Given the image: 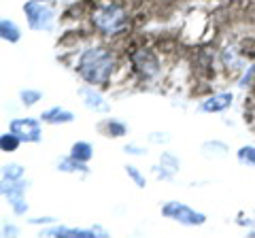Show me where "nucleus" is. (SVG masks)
<instances>
[{
	"instance_id": "nucleus-1",
	"label": "nucleus",
	"mask_w": 255,
	"mask_h": 238,
	"mask_svg": "<svg viewBox=\"0 0 255 238\" xmlns=\"http://www.w3.org/2000/svg\"><path fill=\"white\" fill-rule=\"evenodd\" d=\"M77 75L94 87L107 85L115 70V55L107 47H90L77 60Z\"/></svg>"
},
{
	"instance_id": "nucleus-2",
	"label": "nucleus",
	"mask_w": 255,
	"mask_h": 238,
	"mask_svg": "<svg viewBox=\"0 0 255 238\" xmlns=\"http://www.w3.org/2000/svg\"><path fill=\"white\" fill-rule=\"evenodd\" d=\"M92 23L98 32L107 36H115L122 34L130 26V17L119 4H105L92 13Z\"/></svg>"
},
{
	"instance_id": "nucleus-3",
	"label": "nucleus",
	"mask_w": 255,
	"mask_h": 238,
	"mask_svg": "<svg viewBox=\"0 0 255 238\" xmlns=\"http://www.w3.org/2000/svg\"><path fill=\"white\" fill-rule=\"evenodd\" d=\"M23 13H26L28 26L34 32H51L55 26V11L45 0H28L23 4Z\"/></svg>"
},
{
	"instance_id": "nucleus-4",
	"label": "nucleus",
	"mask_w": 255,
	"mask_h": 238,
	"mask_svg": "<svg viewBox=\"0 0 255 238\" xmlns=\"http://www.w3.org/2000/svg\"><path fill=\"white\" fill-rule=\"evenodd\" d=\"M162 215L166 219H172L177 224L185 226V228H200L206 224V215L196 209H191L185 202H179V200H170L162 206Z\"/></svg>"
},
{
	"instance_id": "nucleus-5",
	"label": "nucleus",
	"mask_w": 255,
	"mask_h": 238,
	"mask_svg": "<svg viewBox=\"0 0 255 238\" xmlns=\"http://www.w3.org/2000/svg\"><path fill=\"white\" fill-rule=\"evenodd\" d=\"M130 62H132V68L136 70L140 79H153L159 73V60H157V55L151 51V49H145V47H138V49H134L130 53Z\"/></svg>"
},
{
	"instance_id": "nucleus-6",
	"label": "nucleus",
	"mask_w": 255,
	"mask_h": 238,
	"mask_svg": "<svg viewBox=\"0 0 255 238\" xmlns=\"http://www.w3.org/2000/svg\"><path fill=\"white\" fill-rule=\"evenodd\" d=\"M9 130L13 134H17L21 142H41L43 140V125L41 119H32V117H17L9 123Z\"/></svg>"
},
{
	"instance_id": "nucleus-7",
	"label": "nucleus",
	"mask_w": 255,
	"mask_h": 238,
	"mask_svg": "<svg viewBox=\"0 0 255 238\" xmlns=\"http://www.w3.org/2000/svg\"><path fill=\"white\" fill-rule=\"evenodd\" d=\"M41 236H62V238H105L109 236L105 230L94 226V228H66V226H51L45 228Z\"/></svg>"
},
{
	"instance_id": "nucleus-8",
	"label": "nucleus",
	"mask_w": 255,
	"mask_h": 238,
	"mask_svg": "<svg viewBox=\"0 0 255 238\" xmlns=\"http://www.w3.org/2000/svg\"><path fill=\"white\" fill-rule=\"evenodd\" d=\"M79 98H81L83 102V107L87 111H94V113H111V105H109V100H105V96L96 90L94 85H83V87H79Z\"/></svg>"
},
{
	"instance_id": "nucleus-9",
	"label": "nucleus",
	"mask_w": 255,
	"mask_h": 238,
	"mask_svg": "<svg viewBox=\"0 0 255 238\" xmlns=\"http://www.w3.org/2000/svg\"><path fill=\"white\" fill-rule=\"evenodd\" d=\"M181 157L172 151H162L159 153V162L153 166V172L157 179L162 181H172L181 170Z\"/></svg>"
},
{
	"instance_id": "nucleus-10",
	"label": "nucleus",
	"mask_w": 255,
	"mask_h": 238,
	"mask_svg": "<svg viewBox=\"0 0 255 238\" xmlns=\"http://www.w3.org/2000/svg\"><path fill=\"white\" fill-rule=\"evenodd\" d=\"M234 102V94L232 92H219V94H213L206 100H202L200 111L202 113H223L232 107Z\"/></svg>"
},
{
	"instance_id": "nucleus-11",
	"label": "nucleus",
	"mask_w": 255,
	"mask_h": 238,
	"mask_svg": "<svg viewBox=\"0 0 255 238\" xmlns=\"http://www.w3.org/2000/svg\"><path fill=\"white\" fill-rule=\"evenodd\" d=\"M41 121L49 123V125H64V123H73L75 121V113L64 107H51L41 113Z\"/></svg>"
},
{
	"instance_id": "nucleus-12",
	"label": "nucleus",
	"mask_w": 255,
	"mask_h": 238,
	"mask_svg": "<svg viewBox=\"0 0 255 238\" xmlns=\"http://www.w3.org/2000/svg\"><path fill=\"white\" fill-rule=\"evenodd\" d=\"M28 181H2V187H0V192H2V196L11 202L15 200H21V198H26V192H28Z\"/></svg>"
},
{
	"instance_id": "nucleus-13",
	"label": "nucleus",
	"mask_w": 255,
	"mask_h": 238,
	"mask_svg": "<svg viewBox=\"0 0 255 238\" xmlns=\"http://www.w3.org/2000/svg\"><path fill=\"white\" fill-rule=\"evenodd\" d=\"M58 170L66 172V174H90V166H87L85 162H79L77 157H73L68 153L66 157H62V160L58 162Z\"/></svg>"
},
{
	"instance_id": "nucleus-14",
	"label": "nucleus",
	"mask_w": 255,
	"mask_h": 238,
	"mask_svg": "<svg viewBox=\"0 0 255 238\" xmlns=\"http://www.w3.org/2000/svg\"><path fill=\"white\" fill-rule=\"evenodd\" d=\"M200 151L206 160H221V157L228 155L230 149L226 142H221V140H206V142H202Z\"/></svg>"
},
{
	"instance_id": "nucleus-15",
	"label": "nucleus",
	"mask_w": 255,
	"mask_h": 238,
	"mask_svg": "<svg viewBox=\"0 0 255 238\" xmlns=\"http://www.w3.org/2000/svg\"><path fill=\"white\" fill-rule=\"evenodd\" d=\"M0 36H2V41L15 45V43L21 41V30H19V26L13 19L2 17V19H0Z\"/></svg>"
},
{
	"instance_id": "nucleus-16",
	"label": "nucleus",
	"mask_w": 255,
	"mask_h": 238,
	"mask_svg": "<svg viewBox=\"0 0 255 238\" xmlns=\"http://www.w3.org/2000/svg\"><path fill=\"white\" fill-rule=\"evenodd\" d=\"M100 130L107 134V136H113V138H122L128 134V125L119 119H113V117H107L105 121L100 123Z\"/></svg>"
},
{
	"instance_id": "nucleus-17",
	"label": "nucleus",
	"mask_w": 255,
	"mask_h": 238,
	"mask_svg": "<svg viewBox=\"0 0 255 238\" xmlns=\"http://www.w3.org/2000/svg\"><path fill=\"white\" fill-rule=\"evenodd\" d=\"M70 155L77 157L79 162L87 164L94 157V147L87 140H77V142H73V147H70Z\"/></svg>"
},
{
	"instance_id": "nucleus-18",
	"label": "nucleus",
	"mask_w": 255,
	"mask_h": 238,
	"mask_svg": "<svg viewBox=\"0 0 255 238\" xmlns=\"http://www.w3.org/2000/svg\"><path fill=\"white\" fill-rule=\"evenodd\" d=\"M21 145V138L17 136V134H13L11 130L9 132H4L2 136H0V149H2L4 153H13V151H17Z\"/></svg>"
},
{
	"instance_id": "nucleus-19",
	"label": "nucleus",
	"mask_w": 255,
	"mask_h": 238,
	"mask_svg": "<svg viewBox=\"0 0 255 238\" xmlns=\"http://www.w3.org/2000/svg\"><path fill=\"white\" fill-rule=\"evenodd\" d=\"M23 174H26V168L17 162L2 166V181H19V179H23Z\"/></svg>"
},
{
	"instance_id": "nucleus-20",
	"label": "nucleus",
	"mask_w": 255,
	"mask_h": 238,
	"mask_svg": "<svg viewBox=\"0 0 255 238\" xmlns=\"http://www.w3.org/2000/svg\"><path fill=\"white\" fill-rule=\"evenodd\" d=\"M126 174H128V179H132V183L136 185L138 189H145L147 187V179H145V174H142L136 166H132V164H128L126 166Z\"/></svg>"
},
{
	"instance_id": "nucleus-21",
	"label": "nucleus",
	"mask_w": 255,
	"mask_h": 238,
	"mask_svg": "<svg viewBox=\"0 0 255 238\" xmlns=\"http://www.w3.org/2000/svg\"><path fill=\"white\" fill-rule=\"evenodd\" d=\"M236 157H238V162H241V164L255 168V147H251V145L241 147V149H238V153H236Z\"/></svg>"
},
{
	"instance_id": "nucleus-22",
	"label": "nucleus",
	"mask_w": 255,
	"mask_h": 238,
	"mask_svg": "<svg viewBox=\"0 0 255 238\" xmlns=\"http://www.w3.org/2000/svg\"><path fill=\"white\" fill-rule=\"evenodd\" d=\"M19 100L23 107H34L38 100H43V94L38 90H21L19 92Z\"/></svg>"
},
{
	"instance_id": "nucleus-23",
	"label": "nucleus",
	"mask_w": 255,
	"mask_h": 238,
	"mask_svg": "<svg viewBox=\"0 0 255 238\" xmlns=\"http://www.w3.org/2000/svg\"><path fill=\"white\" fill-rule=\"evenodd\" d=\"M168 140H170L168 132H151L149 134V142H153V145H166Z\"/></svg>"
},
{
	"instance_id": "nucleus-24",
	"label": "nucleus",
	"mask_w": 255,
	"mask_h": 238,
	"mask_svg": "<svg viewBox=\"0 0 255 238\" xmlns=\"http://www.w3.org/2000/svg\"><path fill=\"white\" fill-rule=\"evenodd\" d=\"M11 209H13V215H17V217L26 215V213H28V202H26V198H21V200L11 202Z\"/></svg>"
},
{
	"instance_id": "nucleus-25",
	"label": "nucleus",
	"mask_w": 255,
	"mask_h": 238,
	"mask_svg": "<svg viewBox=\"0 0 255 238\" xmlns=\"http://www.w3.org/2000/svg\"><path fill=\"white\" fill-rule=\"evenodd\" d=\"M124 151H126L128 155H142V153H145V149L138 147V145H134V142H130V145L124 147Z\"/></svg>"
},
{
	"instance_id": "nucleus-26",
	"label": "nucleus",
	"mask_w": 255,
	"mask_h": 238,
	"mask_svg": "<svg viewBox=\"0 0 255 238\" xmlns=\"http://www.w3.org/2000/svg\"><path fill=\"white\" fill-rule=\"evenodd\" d=\"M32 226H53L55 224V217H36V219H30Z\"/></svg>"
},
{
	"instance_id": "nucleus-27",
	"label": "nucleus",
	"mask_w": 255,
	"mask_h": 238,
	"mask_svg": "<svg viewBox=\"0 0 255 238\" xmlns=\"http://www.w3.org/2000/svg\"><path fill=\"white\" fill-rule=\"evenodd\" d=\"M19 234V228L13 226V224H4L2 226V236H17Z\"/></svg>"
}]
</instances>
